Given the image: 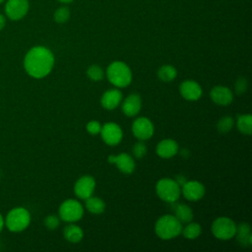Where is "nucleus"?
Instances as JSON below:
<instances>
[{"mask_svg":"<svg viewBox=\"0 0 252 252\" xmlns=\"http://www.w3.org/2000/svg\"><path fill=\"white\" fill-rule=\"evenodd\" d=\"M87 74L89 78L93 81H100L103 78V71L97 65H92L89 67Z\"/></svg>","mask_w":252,"mask_h":252,"instance_id":"bb28decb","label":"nucleus"},{"mask_svg":"<svg viewBox=\"0 0 252 252\" xmlns=\"http://www.w3.org/2000/svg\"><path fill=\"white\" fill-rule=\"evenodd\" d=\"M3 226H4V220H3V217L0 214V232H1L2 228H3Z\"/></svg>","mask_w":252,"mask_h":252,"instance_id":"f704fd0d","label":"nucleus"},{"mask_svg":"<svg viewBox=\"0 0 252 252\" xmlns=\"http://www.w3.org/2000/svg\"><path fill=\"white\" fill-rule=\"evenodd\" d=\"M132 132L137 139L144 141L153 136L154 125L149 118L139 117L132 124Z\"/></svg>","mask_w":252,"mask_h":252,"instance_id":"1a4fd4ad","label":"nucleus"},{"mask_svg":"<svg viewBox=\"0 0 252 252\" xmlns=\"http://www.w3.org/2000/svg\"><path fill=\"white\" fill-rule=\"evenodd\" d=\"M100 135L102 140L109 146H115L122 140V130L120 126L114 122H107L101 126Z\"/></svg>","mask_w":252,"mask_h":252,"instance_id":"6e6552de","label":"nucleus"},{"mask_svg":"<svg viewBox=\"0 0 252 252\" xmlns=\"http://www.w3.org/2000/svg\"><path fill=\"white\" fill-rule=\"evenodd\" d=\"M132 152H133V155H134L135 158H144V156L147 154V146L145 145L144 142L140 141V142L136 143V144L133 146Z\"/></svg>","mask_w":252,"mask_h":252,"instance_id":"c85d7f7f","label":"nucleus"},{"mask_svg":"<svg viewBox=\"0 0 252 252\" xmlns=\"http://www.w3.org/2000/svg\"><path fill=\"white\" fill-rule=\"evenodd\" d=\"M1 2H3V0H0V3H1Z\"/></svg>","mask_w":252,"mask_h":252,"instance_id":"e433bc0d","label":"nucleus"},{"mask_svg":"<svg viewBox=\"0 0 252 252\" xmlns=\"http://www.w3.org/2000/svg\"><path fill=\"white\" fill-rule=\"evenodd\" d=\"M179 92L187 100H197L202 95V88L197 82L192 80L182 82L179 87Z\"/></svg>","mask_w":252,"mask_h":252,"instance_id":"ddd939ff","label":"nucleus"},{"mask_svg":"<svg viewBox=\"0 0 252 252\" xmlns=\"http://www.w3.org/2000/svg\"><path fill=\"white\" fill-rule=\"evenodd\" d=\"M121 99H122L121 92L117 89H111L106 91L102 94L100 98V103L104 108L111 110L116 108L119 105V103L121 102Z\"/></svg>","mask_w":252,"mask_h":252,"instance_id":"f3484780","label":"nucleus"},{"mask_svg":"<svg viewBox=\"0 0 252 252\" xmlns=\"http://www.w3.org/2000/svg\"><path fill=\"white\" fill-rule=\"evenodd\" d=\"M69 17H70V11L67 7H61L57 9L54 13V20L59 24H63L67 22Z\"/></svg>","mask_w":252,"mask_h":252,"instance_id":"cd10ccee","label":"nucleus"},{"mask_svg":"<svg viewBox=\"0 0 252 252\" xmlns=\"http://www.w3.org/2000/svg\"><path fill=\"white\" fill-rule=\"evenodd\" d=\"M142 106V100L139 94H131L122 103V111L127 116H135L139 113Z\"/></svg>","mask_w":252,"mask_h":252,"instance_id":"dca6fc26","label":"nucleus"},{"mask_svg":"<svg viewBox=\"0 0 252 252\" xmlns=\"http://www.w3.org/2000/svg\"><path fill=\"white\" fill-rule=\"evenodd\" d=\"M182 223L172 215H164L160 217L156 224V234L161 239H171L181 233Z\"/></svg>","mask_w":252,"mask_h":252,"instance_id":"f03ea898","label":"nucleus"},{"mask_svg":"<svg viewBox=\"0 0 252 252\" xmlns=\"http://www.w3.org/2000/svg\"><path fill=\"white\" fill-rule=\"evenodd\" d=\"M182 194L189 201H198L205 194V187L196 180L186 181L182 185Z\"/></svg>","mask_w":252,"mask_h":252,"instance_id":"f8f14e48","label":"nucleus"},{"mask_svg":"<svg viewBox=\"0 0 252 252\" xmlns=\"http://www.w3.org/2000/svg\"><path fill=\"white\" fill-rule=\"evenodd\" d=\"M177 71L171 65H163L158 71V76L162 82H171L176 78Z\"/></svg>","mask_w":252,"mask_h":252,"instance_id":"5701e85b","label":"nucleus"},{"mask_svg":"<svg viewBox=\"0 0 252 252\" xmlns=\"http://www.w3.org/2000/svg\"><path fill=\"white\" fill-rule=\"evenodd\" d=\"M86 208L90 213L94 215H99L103 213L105 209V204L101 199L91 196L88 199H86Z\"/></svg>","mask_w":252,"mask_h":252,"instance_id":"4be33fe9","label":"nucleus"},{"mask_svg":"<svg viewBox=\"0 0 252 252\" xmlns=\"http://www.w3.org/2000/svg\"><path fill=\"white\" fill-rule=\"evenodd\" d=\"M84 214V209L82 205L73 199L64 201L59 207L60 219L67 221L73 222L79 220Z\"/></svg>","mask_w":252,"mask_h":252,"instance_id":"0eeeda50","label":"nucleus"},{"mask_svg":"<svg viewBox=\"0 0 252 252\" xmlns=\"http://www.w3.org/2000/svg\"><path fill=\"white\" fill-rule=\"evenodd\" d=\"M233 124H234V120L232 117L224 116L219 120L217 124V128L220 134H225L231 130V128L233 127Z\"/></svg>","mask_w":252,"mask_h":252,"instance_id":"a878e982","label":"nucleus"},{"mask_svg":"<svg viewBox=\"0 0 252 252\" xmlns=\"http://www.w3.org/2000/svg\"><path fill=\"white\" fill-rule=\"evenodd\" d=\"M174 210V217L181 222V223H187L190 222L193 219V212L192 209L185 205V204H176L173 208Z\"/></svg>","mask_w":252,"mask_h":252,"instance_id":"aec40b11","label":"nucleus"},{"mask_svg":"<svg viewBox=\"0 0 252 252\" xmlns=\"http://www.w3.org/2000/svg\"><path fill=\"white\" fill-rule=\"evenodd\" d=\"M108 161L115 163L117 168L126 174L132 173L135 169V162L133 158L125 153L119 154L117 156H109Z\"/></svg>","mask_w":252,"mask_h":252,"instance_id":"4468645a","label":"nucleus"},{"mask_svg":"<svg viewBox=\"0 0 252 252\" xmlns=\"http://www.w3.org/2000/svg\"><path fill=\"white\" fill-rule=\"evenodd\" d=\"M247 87H248V83H247V80L243 77L239 78L236 80L235 84H234V91L237 94H242L243 93L246 92L247 90Z\"/></svg>","mask_w":252,"mask_h":252,"instance_id":"c756f323","label":"nucleus"},{"mask_svg":"<svg viewBox=\"0 0 252 252\" xmlns=\"http://www.w3.org/2000/svg\"><path fill=\"white\" fill-rule=\"evenodd\" d=\"M60 2H62V3H69V2H71V1H73V0H59Z\"/></svg>","mask_w":252,"mask_h":252,"instance_id":"c9c22d12","label":"nucleus"},{"mask_svg":"<svg viewBox=\"0 0 252 252\" xmlns=\"http://www.w3.org/2000/svg\"><path fill=\"white\" fill-rule=\"evenodd\" d=\"M94 187L95 181L94 177L90 175H84L76 181L74 186V192L77 197L86 200L93 195Z\"/></svg>","mask_w":252,"mask_h":252,"instance_id":"9b49d317","label":"nucleus"},{"mask_svg":"<svg viewBox=\"0 0 252 252\" xmlns=\"http://www.w3.org/2000/svg\"><path fill=\"white\" fill-rule=\"evenodd\" d=\"M175 181H176L179 185H183L187 180L184 178V176H182V175H178V176H177V178L175 179Z\"/></svg>","mask_w":252,"mask_h":252,"instance_id":"473e14b6","label":"nucleus"},{"mask_svg":"<svg viewBox=\"0 0 252 252\" xmlns=\"http://www.w3.org/2000/svg\"><path fill=\"white\" fill-rule=\"evenodd\" d=\"M87 130L89 133H91L92 135H96L100 132L101 130V125L99 124V122L97 121H90L88 124H87Z\"/></svg>","mask_w":252,"mask_h":252,"instance_id":"2f4dec72","label":"nucleus"},{"mask_svg":"<svg viewBox=\"0 0 252 252\" xmlns=\"http://www.w3.org/2000/svg\"><path fill=\"white\" fill-rule=\"evenodd\" d=\"M236 224L235 222L226 217H220L212 223L213 234L221 240H227L235 236Z\"/></svg>","mask_w":252,"mask_h":252,"instance_id":"423d86ee","label":"nucleus"},{"mask_svg":"<svg viewBox=\"0 0 252 252\" xmlns=\"http://www.w3.org/2000/svg\"><path fill=\"white\" fill-rule=\"evenodd\" d=\"M158 156L162 158H169L175 156L178 152V145L174 140L164 139L160 141L156 149Z\"/></svg>","mask_w":252,"mask_h":252,"instance_id":"a211bd4d","label":"nucleus"},{"mask_svg":"<svg viewBox=\"0 0 252 252\" xmlns=\"http://www.w3.org/2000/svg\"><path fill=\"white\" fill-rule=\"evenodd\" d=\"M54 64L52 52L44 46H34L28 51L24 59V67L27 73L36 79L48 75Z\"/></svg>","mask_w":252,"mask_h":252,"instance_id":"f257e3e1","label":"nucleus"},{"mask_svg":"<svg viewBox=\"0 0 252 252\" xmlns=\"http://www.w3.org/2000/svg\"><path fill=\"white\" fill-rule=\"evenodd\" d=\"M156 191L158 196L167 203L176 202L181 193L180 185L171 178H161L158 180L156 185Z\"/></svg>","mask_w":252,"mask_h":252,"instance_id":"39448f33","label":"nucleus"},{"mask_svg":"<svg viewBox=\"0 0 252 252\" xmlns=\"http://www.w3.org/2000/svg\"><path fill=\"white\" fill-rule=\"evenodd\" d=\"M59 223H60L59 219H58L56 216H53V215L48 216V217L45 218V220H44V224H45V226H46L48 229H50V230L56 229V228L59 226Z\"/></svg>","mask_w":252,"mask_h":252,"instance_id":"7c9ffc66","label":"nucleus"},{"mask_svg":"<svg viewBox=\"0 0 252 252\" xmlns=\"http://www.w3.org/2000/svg\"><path fill=\"white\" fill-rule=\"evenodd\" d=\"M106 75L108 81L118 88L127 87L132 81L131 70L128 65L122 61L112 62L107 67Z\"/></svg>","mask_w":252,"mask_h":252,"instance_id":"7ed1b4c3","label":"nucleus"},{"mask_svg":"<svg viewBox=\"0 0 252 252\" xmlns=\"http://www.w3.org/2000/svg\"><path fill=\"white\" fill-rule=\"evenodd\" d=\"M5 23H6V20H5V17L3 15L0 14V31L5 27Z\"/></svg>","mask_w":252,"mask_h":252,"instance_id":"72a5a7b5","label":"nucleus"},{"mask_svg":"<svg viewBox=\"0 0 252 252\" xmlns=\"http://www.w3.org/2000/svg\"><path fill=\"white\" fill-rule=\"evenodd\" d=\"M235 235L238 242L242 246H250L252 244V234L248 223L241 222L238 225H236Z\"/></svg>","mask_w":252,"mask_h":252,"instance_id":"6ab92c4d","label":"nucleus"},{"mask_svg":"<svg viewBox=\"0 0 252 252\" xmlns=\"http://www.w3.org/2000/svg\"><path fill=\"white\" fill-rule=\"evenodd\" d=\"M63 235H64L65 239L68 240L69 242L77 243L82 240V238L84 236V232L80 226L75 225V224H69V225L65 226V228L63 230Z\"/></svg>","mask_w":252,"mask_h":252,"instance_id":"412c9836","label":"nucleus"},{"mask_svg":"<svg viewBox=\"0 0 252 252\" xmlns=\"http://www.w3.org/2000/svg\"><path fill=\"white\" fill-rule=\"evenodd\" d=\"M29 11L28 0H8L5 6V12L9 19L18 21L26 16Z\"/></svg>","mask_w":252,"mask_h":252,"instance_id":"9d476101","label":"nucleus"},{"mask_svg":"<svg viewBox=\"0 0 252 252\" xmlns=\"http://www.w3.org/2000/svg\"><path fill=\"white\" fill-rule=\"evenodd\" d=\"M211 99L219 105H228L233 99L231 91L224 86H216L211 90Z\"/></svg>","mask_w":252,"mask_h":252,"instance_id":"2eb2a0df","label":"nucleus"},{"mask_svg":"<svg viewBox=\"0 0 252 252\" xmlns=\"http://www.w3.org/2000/svg\"><path fill=\"white\" fill-rule=\"evenodd\" d=\"M237 128L245 135H250L252 131V116L250 114H243L237 118Z\"/></svg>","mask_w":252,"mask_h":252,"instance_id":"b1692460","label":"nucleus"},{"mask_svg":"<svg viewBox=\"0 0 252 252\" xmlns=\"http://www.w3.org/2000/svg\"><path fill=\"white\" fill-rule=\"evenodd\" d=\"M31 221V215L25 208H14L6 217L5 223L7 228L13 232H19L26 229Z\"/></svg>","mask_w":252,"mask_h":252,"instance_id":"20e7f679","label":"nucleus"},{"mask_svg":"<svg viewBox=\"0 0 252 252\" xmlns=\"http://www.w3.org/2000/svg\"><path fill=\"white\" fill-rule=\"evenodd\" d=\"M183 236L187 239H195L200 236L202 232V227L197 222H189L182 230Z\"/></svg>","mask_w":252,"mask_h":252,"instance_id":"393cba45","label":"nucleus"}]
</instances>
